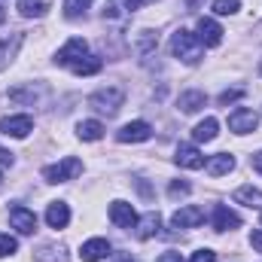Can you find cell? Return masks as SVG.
I'll return each mask as SVG.
<instances>
[{
    "label": "cell",
    "mask_w": 262,
    "mask_h": 262,
    "mask_svg": "<svg viewBox=\"0 0 262 262\" xmlns=\"http://www.w3.org/2000/svg\"><path fill=\"white\" fill-rule=\"evenodd\" d=\"M171 55L174 58H180L183 64H198L201 61V55H204V46L198 43V37L192 31H174L171 34Z\"/></svg>",
    "instance_id": "cell-1"
},
{
    "label": "cell",
    "mask_w": 262,
    "mask_h": 262,
    "mask_svg": "<svg viewBox=\"0 0 262 262\" xmlns=\"http://www.w3.org/2000/svg\"><path fill=\"white\" fill-rule=\"evenodd\" d=\"M122 101H125V92H122L119 85H107V89H98V92L89 98V107H95L98 113L113 116V113L122 107Z\"/></svg>",
    "instance_id": "cell-2"
},
{
    "label": "cell",
    "mask_w": 262,
    "mask_h": 262,
    "mask_svg": "<svg viewBox=\"0 0 262 262\" xmlns=\"http://www.w3.org/2000/svg\"><path fill=\"white\" fill-rule=\"evenodd\" d=\"M79 171H82V162L70 156V159H61L55 165H46L43 168V180L46 183H64V180H73Z\"/></svg>",
    "instance_id": "cell-3"
},
{
    "label": "cell",
    "mask_w": 262,
    "mask_h": 262,
    "mask_svg": "<svg viewBox=\"0 0 262 262\" xmlns=\"http://www.w3.org/2000/svg\"><path fill=\"white\" fill-rule=\"evenodd\" d=\"M89 55V43L82 40V37H73V40H67L64 46L58 49V55H55V61L61 67H73L76 61H82Z\"/></svg>",
    "instance_id": "cell-4"
},
{
    "label": "cell",
    "mask_w": 262,
    "mask_h": 262,
    "mask_svg": "<svg viewBox=\"0 0 262 262\" xmlns=\"http://www.w3.org/2000/svg\"><path fill=\"white\" fill-rule=\"evenodd\" d=\"M31 131H34V119H31V116H3V119H0V134H6V137L21 140V137H28Z\"/></svg>",
    "instance_id": "cell-5"
},
{
    "label": "cell",
    "mask_w": 262,
    "mask_h": 262,
    "mask_svg": "<svg viewBox=\"0 0 262 262\" xmlns=\"http://www.w3.org/2000/svg\"><path fill=\"white\" fill-rule=\"evenodd\" d=\"M149 137H152V125L143 122V119L128 122V125H122V128L116 131V140H119V143H143V140H149Z\"/></svg>",
    "instance_id": "cell-6"
},
{
    "label": "cell",
    "mask_w": 262,
    "mask_h": 262,
    "mask_svg": "<svg viewBox=\"0 0 262 262\" xmlns=\"http://www.w3.org/2000/svg\"><path fill=\"white\" fill-rule=\"evenodd\" d=\"M9 223H12V229H18L21 235H34V232H37V213L28 210L25 204L9 207Z\"/></svg>",
    "instance_id": "cell-7"
},
{
    "label": "cell",
    "mask_w": 262,
    "mask_h": 262,
    "mask_svg": "<svg viewBox=\"0 0 262 262\" xmlns=\"http://www.w3.org/2000/svg\"><path fill=\"white\" fill-rule=\"evenodd\" d=\"M256 125H259V116L247 107H238L229 116V131H235V134H250V131H256Z\"/></svg>",
    "instance_id": "cell-8"
},
{
    "label": "cell",
    "mask_w": 262,
    "mask_h": 262,
    "mask_svg": "<svg viewBox=\"0 0 262 262\" xmlns=\"http://www.w3.org/2000/svg\"><path fill=\"white\" fill-rule=\"evenodd\" d=\"M21 40H25V34H21V31L0 34V70H6V67H9V61L15 58V52H18V46H21Z\"/></svg>",
    "instance_id": "cell-9"
},
{
    "label": "cell",
    "mask_w": 262,
    "mask_h": 262,
    "mask_svg": "<svg viewBox=\"0 0 262 262\" xmlns=\"http://www.w3.org/2000/svg\"><path fill=\"white\" fill-rule=\"evenodd\" d=\"M171 223H174V229H195V226L204 223V210L195 207V204H186L171 216Z\"/></svg>",
    "instance_id": "cell-10"
},
{
    "label": "cell",
    "mask_w": 262,
    "mask_h": 262,
    "mask_svg": "<svg viewBox=\"0 0 262 262\" xmlns=\"http://www.w3.org/2000/svg\"><path fill=\"white\" fill-rule=\"evenodd\" d=\"M223 34H226V31H223L213 18H198V34L195 37H198L201 46H220V43H223Z\"/></svg>",
    "instance_id": "cell-11"
},
{
    "label": "cell",
    "mask_w": 262,
    "mask_h": 262,
    "mask_svg": "<svg viewBox=\"0 0 262 262\" xmlns=\"http://www.w3.org/2000/svg\"><path fill=\"white\" fill-rule=\"evenodd\" d=\"M174 162H177L180 168H186V171H198V168H204V156L198 152V146H192V143H180Z\"/></svg>",
    "instance_id": "cell-12"
},
{
    "label": "cell",
    "mask_w": 262,
    "mask_h": 262,
    "mask_svg": "<svg viewBox=\"0 0 262 262\" xmlns=\"http://www.w3.org/2000/svg\"><path fill=\"white\" fill-rule=\"evenodd\" d=\"M79 256L82 262H101L110 256V241L107 238H92V241H85L82 247H79Z\"/></svg>",
    "instance_id": "cell-13"
},
{
    "label": "cell",
    "mask_w": 262,
    "mask_h": 262,
    "mask_svg": "<svg viewBox=\"0 0 262 262\" xmlns=\"http://www.w3.org/2000/svg\"><path fill=\"white\" fill-rule=\"evenodd\" d=\"M110 220H113L119 229H134L140 216L134 213L131 204H125V201H113V204H110Z\"/></svg>",
    "instance_id": "cell-14"
},
{
    "label": "cell",
    "mask_w": 262,
    "mask_h": 262,
    "mask_svg": "<svg viewBox=\"0 0 262 262\" xmlns=\"http://www.w3.org/2000/svg\"><path fill=\"white\" fill-rule=\"evenodd\" d=\"M241 226V216L235 213V210H229L226 204H216L213 207V229L216 232H232V229H238Z\"/></svg>",
    "instance_id": "cell-15"
},
{
    "label": "cell",
    "mask_w": 262,
    "mask_h": 262,
    "mask_svg": "<svg viewBox=\"0 0 262 262\" xmlns=\"http://www.w3.org/2000/svg\"><path fill=\"white\" fill-rule=\"evenodd\" d=\"M159 229H162V216H159L156 210H149L146 216H140V220H137V226H134V232H137V238H140V241H146V238L159 235Z\"/></svg>",
    "instance_id": "cell-16"
},
{
    "label": "cell",
    "mask_w": 262,
    "mask_h": 262,
    "mask_svg": "<svg viewBox=\"0 0 262 262\" xmlns=\"http://www.w3.org/2000/svg\"><path fill=\"white\" fill-rule=\"evenodd\" d=\"M46 223H49V229H64L67 223H70V207H67L64 201H52L46 207Z\"/></svg>",
    "instance_id": "cell-17"
},
{
    "label": "cell",
    "mask_w": 262,
    "mask_h": 262,
    "mask_svg": "<svg viewBox=\"0 0 262 262\" xmlns=\"http://www.w3.org/2000/svg\"><path fill=\"white\" fill-rule=\"evenodd\" d=\"M204 168H207L210 177H223V174H229V171L235 168V159H232L229 152H220V156H210V159L204 162Z\"/></svg>",
    "instance_id": "cell-18"
},
{
    "label": "cell",
    "mask_w": 262,
    "mask_h": 262,
    "mask_svg": "<svg viewBox=\"0 0 262 262\" xmlns=\"http://www.w3.org/2000/svg\"><path fill=\"white\" fill-rule=\"evenodd\" d=\"M15 9H18V15H25V18H43V15L49 12V0H18Z\"/></svg>",
    "instance_id": "cell-19"
},
{
    "label": "cell",
    "mask_w": 262,
    "mask_h": 262,
    "mask_svg": "<svg viewBox=\"0 0 262 262\" xmlns=\"http://www.w3.org/2000/svg\"><path fill=\"white\" fill-rule=\"evenodd\" d=\"M204 104H207V95H204V92H183V95L177 98V107H180L183 113H198Z\"/></svg>",
    "instance_id": "cell-20"
},
{
    "label": "cell",
    "mask_w": 262,
    "mask_h": 262,
    "mask_svg": "<svg viewBox=\"0 0 262 262\" xmlns=\"http://www.w3.org/2000/svg\"><path fill=\"white\" fill-rule=\"evenodd\" d=\"M216 131H220V122L213 116H207L204 122H198L195 128H192V137H195V143H210L216 137Z\"/></svg>",
    "instance_id": "cell-21"
},
{
    "label": "cell",
    "mask_w": 262,
    "mask_h": 262,
    "mask_svg": "<svg viewBox=\"0 0 262 262\" xmlns=\"http://www.w3.org/2000/svg\"><path fill=\"white\" fill-rule=\"evenodd\" d=\"M76 137H79V140H89V143H92V140H101V137H104V125H101L98 119H85V122L76 125Z\"/></svg>",
    "instance_id": "cell-22"
},
{
    "label": "cell",
    "mask_w": 262,
    "mask_h": 262,
    "mask_svg": "<svg viewBox=\"0 0 262 262\" xmlns=\"http://www.w3.org/2000/svg\"><path fill=\"white\" fill-rule=\"evenodd\" d=\"M37 262H67V250L58 247V244H43L37 253H34Z\"/></svg>",
    "instance_id": "cell-23"
},
{
    "label": "cell",
    "mask_w": 262,
    "mask_h": 262,
    "mask_svg": "<svg viewBox=\"0 0 262 262\" xmlns=\"http://www.w3.org/2000/svg\"><path fill=\"white\" fill-rule=\"evenodd\" d=\"M235 201H238V204H247V207L262 210V192H259V189H253V186H241V189L235 192Z\"/></svg>",
    "instance_id": "cell-24"
},
{
    "label": "cell",
    "mask_w": 262,
    "mask_h": 262,
    "mask_svg": "<svg viewBox=\"0 0 262 262\" xmlns=\"http://www.w3.org/2000/svg\"><path fill=\"white\" fill-rule=\"evenodd\" d=\"M70 70H73L76 76H92V73H98V70H101V58H98V55H85L82 61H76Z\"/></svg>",
    "instance_id": "cell-25"
},
{
    "label": "cell",
    "mask_w": 262,
    "mask_h": 262,
    "mask_svg": "<svg viewBox=\"0 0 262 262\" xmlns=\"http://www.w3.org/2000/svg\"><path fill=\"white\" fill-rule=\"evenodd\" d=\"M92 3H95V0H64V15L67 18H79Z\"/></svg>",
    "instance_id": "cell-26"
},
{
    "label": "cell",
    "mask_w": 262,
    "mask_h": 262,
    "mask_svg": "<svg viewBox=\"0 0 262 262\" xmlns=\"http://www.w3.org/2000/svg\"><path fill=\"white\" fill-rule=\"evenodd\" d=\"M241 9V0H213V12L216 15H235Z\"/></svg>",
    "instance_id": "cell-27"
},
{
    "label": "cell",
    "mask_w": 262,
    "mask_h": 262,
    "mask_svg": "<svg viewBox=\"0 0 262 262\" xmlns=\"http://www.w3.org/2000/svg\"><path fill=\"white\" fill-rule=\"evenodd\" d=\"M156 43H159V37H156L152 31H137V49H140V52L156 49Z\"/></svg>",
    "instance_id": "cell-28"
},
{
    "label": "cell",
    "mask_w": 262,
    "mask_h": 262,
    "mask_svg": "<svg viewBox=\"0 0 262 262\" xmlns=\"http://www.w3.org/2000/svg\"><path fill=\"white\" fill-rule=\"evenodd\" d=\"M15 250H18V241H15L12 235H0V259H3V256H12Z\"/></svg>",
    "instance_id": "cell-29"
},
{
    "label": "cell",
    "mask_w": 262,
    "mask_h": 262,
    "mask_svg": "<svg viewBox=\"0 0 262 262\" xmlns=\"http://www.w3.org/2000/svg\"><path fill=\"white\" fill-rule=\"evenodd\" d=\"M241 95H244V89H229V92H223V95L216 98V104H220V107H226V104H235Z\"/></svg>",
    "instance_id": "cell-30"
},
{
    "label": "cell",
    "mask_w": 262,
    "mask_h": 262,
    "mask_svg": "<svg viewBox=\"0 0 262 262\" xmlns=\"http://www.w3.org/2000/svg\"><path fill=\"white\" fill-rule=\"evenodd\" d=\"M168 195H171V198L189 195V183H180V180H174V183H171V189H168Z\"/></svg>",
    "instance_id": "cell-31"
},
{
    "label": "cell",
    "mask_w": 262,
    "mask_h": 262,
    "mask_svg": "<svg viewBox=\"0 0 262 262\" xmlns=\"http://www.w3.org/2000/svg\"><path fill=\"white\" fill-rule=\"evenodd\" d=\"M189 262H216V253L204 247V250H198V253H192V259H189Z\"/></svg>",
    "instance_id": "cell-32"
},
{
    "label": "cell",
    "mask_w": 262,
    "mask_h": 262,
    "mask_svg": "<svg viewBox=\"0 0 262 262\" xmlns=\"http://www.w3.org/2000/svg\"><path fill=\"white\" fill-rule=\"evenodd\" d=\"M146 3H156V0H122L125 12H137V9H140V6H146Z\"/></svg>",
    "instance_id": "cell-33"
},
{
    "label": "cell",
    "mask_w": 262,
    "mask_h": 262,
    "mask_svg": "<svg viewBox=\"0 0 262 262\" xmlns=\"http://www.w3.org/2000/svg\"><path fill=\"white\" fill-rule=\"evenodd\" d=\"M159 262H183V256H180L177 250H168V253H162V256H159Z\"/></svg>",
    "instance_id": "cell-34"
},
{
    "label": "cell",
    "mask_w": 262,
    "mask_h": 262,
    "mask_svg": "<svg viewBox=\"0 0 262 262\" xmlns=\"http://www.w3.org/2000/svg\"><path fill=\"white\" fill-rule=\"evenodd\" d=\"M250 244H253V250H259L262 253V229H256V232L250 235Z\"/></svg>",
    "instance_id": "cell-35"
},
{
    "label": "cell",
    "mask_w": 262,
    "mask_h": 262,
    "mask_svg": "<svg viewBox=\"0 0 262 262\" xmlns=\"http://www.w3.org/2000/svg\"><path fill=\"white\" fill-rule=\"evenodd\" d=\"M250 165H253V171H259V174H262V149L250 156Z\"/></svg>",
    "instance_id": "cell-36"
},
{
    "label": "cell",
    "mask_w": 262,
    "mask_h": 262,
    "mask_svg": "<svg viewBox=\"0 0 262 262\" xmlns=\"http://www.w3.org/2000/svg\"><path fill=\"white\" fill-rule=\"evenodd\" d=\"M183 3H186V9H198V6H201L204 0H183Z\"/></svg>",
    "instance_id": "cell-37"
},
{
    "label": "cell",
    "mask_w": 262,
    "mask_h": 262,
    "mask_svg": "<svg viewBox=\"0 0 262 262\" xmlns=\"http://www.w3.org/2000/svg\"><path fill=\"white\" fill-rule=\"evenodd\" d=\"M0 186H3V174H0Z\"/></svg>",
    "instance_id": "cell-38"
},
{
    "label": "cell",
    "mask_w": 262,
    "mask_h": 262,
    "mask_svg": "<svg viewBox=\"0 0 262 262\" xmlns=\"http://www.w3.org/2000/svg\"><path fill=\"white\" fill-rule=\"evenodd\" d=\"M259 73H262V61H259Z\"/></svg>",
    "instance_id": "cell-39"
},
{
    "label": "cell",
    "mask_w": 262,
    "mask_h": 262,
    "mask_svg": "<svg viewBox=\"0 0 262 262\" xmlns=\"http://www.w3.org/2000/svg\"><path fill=\"white\" fill-rule=\"evenodd\" d=\"M119 262H131V259H119Z\"/></svg>",
    "instance_id": "cell-40"
}]
</instances>
